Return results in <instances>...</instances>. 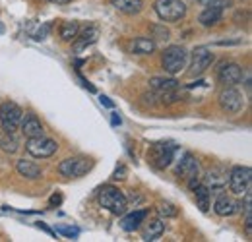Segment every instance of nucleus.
Here are the masks:
<instances>
[{"mask_svg":"<svg viewBox=\"0 0 252 242\" xmlns=\"http://www.w3.org/2000/svg\"><path fill=\"white\" fill-rule=\"evenodd\" d=\"M175 153H177V146L173 142H159V144H154L148 151V159L152 163L154 169H167L173 159H175Z\"/></svg>","mask_w":252,"mask_h":242,"instance_id":"nucleus-3","label":"nucleus"},{"mask_svg":"<svg viewBox=\"0 0 252 242\" xmlns=\"http://www.w3.org/2000/svg\"><path fill=\"white\" fill-rule=\"evenodd\" d=\"M132 51L136 55H152L156 51V41L154 39H148V37H138L132 43Z\"/></svg>","mask_w":252,"mask_h":242,"instance_id":"nucleus-23","label":"nucleus"},{"mask_svg":"<svg viewBox=\"0 0 252 242\" xmlns=\"http://www.w3.org/2000/svg\"><path fill=\"white\" fill-rule=\"evenodd\" d=\"M61 202H63V196H61V194H55V196H53V198H51V204H53V206H55V204H57V206H59V204H61Z\"/></svg>","mask_w":252,"mask_h":242,"instance_id":"nucleus-30","label":"nucleus"},{"mask_svg":"<svg viewBox=\"0 0 252 242\" xmlns=\"http://www.w3.org/2000/svg\"><path fill=\"white\" fill-rule=\"evenodd\" d=\"M239 210H241V204L235 198L227 196V194H220L218 200H216V204H214V212L218 213L220 217H231V215H235Z\"/></svg>","mask_w":252,"mask_h":242,"instance_id":"nucleus-15","label":"nucleus"},{"mask_svg":"<svg viewBox=\"0 0 252 242\" xmlns=\"http://www.w3.org/2000/svg\"><path fill=\"white\" fill-rule=\"evenodd\" d=\"M150 88L158 93L161 99L167 97V103L175 101L177 90H179V82L173 78H152L150 80Z\"/></svg>","mask_w":252,"mask_h":242,"instance_id":"nucleus-12","label":"nucleus"},{"mask_svg":"<svg viewBox=\"0 0 252 242\" xmlns=\"http://www.w3.org/2000/svg\"><path fill=\"white\" fill-rule=\"evenodd\" d=\"M22 119H24V111H22L20 105H16L12 101H6V103L0 105V122H2L4 132L14 134L20 128Z\"/></svg>","mask_w":252,"mask_h":242,"instance_id":"nucleus-6","label":"nucleus"},{"mask_svg":"<svg viewBox=\"0 0 252 242\" xmlns=\"http://www.w3.org/2000/svg\"><path fill=\"white\" fill-rule=\"evenodd\" d=\"M146 217H148V210H138V212L128 213L121 221V229L126 231V233H132V231L140 229V225L146 221Z\"/></svg>","mask_w":252,"mask_h":242,"instance_id":"nucleus-18","label":"nucleus"},{"mask_svg":"<svg viewBox=\"0 0 252 242\" xmlns=\"http://www.w3.org/2000/svg\"><path fill=\"white\" fill-rule=\"evenodd\" d=\"M189 62V53L185 47L181 45H171L163 51V57H161V64H163V70L171 76L179 74Z\"/></svg>","mask_w":252,"mask_h":242,"instance_id":"nucleus-2","label":"nucleus"},{"mask_svg":"<svg viewBox=\"0 0 252 242\" xmlns=\"http://www.w3.org/2000/svg\"><path fill=\"white\" fill-rule=\"evenodd\" d=\"M20 128H22V132H24L26 138H37V136H43L45 134L43 124H41V121L35 115H24Z\"/></svg>","mask_w":252,"mask_h":242,"instance_id":"nucleus-17","label":"nucleus"},{"mask_svg":"<svg viewBox=\"0 0 252 242\" xmlns=\"http://www.w3.org/2000/svg\"><path fill=\"white\" fill-rule=\"evenodd\" d=\"M220 105L221 109L227 113V115H237L245 109V97L239 90L233 88H227V90L221 91L220 95Z\"/></svg>","mask_w":252,"mask_h":242,"instance_id":"nucleus-10","label":"nucleus"},{"mask_svg":"<svg viewBox=\"0 0 252 242\" xmlns=\"http://www.w3.org/2000/svg\"><path fill=\"white\" fill-rule=\"evenodd\" d=\"M154 10L163 22H179L187 16V4L183 0H156Z\"/></svg>","mask_w":252,"mask_h":242,"instance_id":"nucleus-4","label":"nucleus"},{"mask_svg":"<svg viewBox=\"0 0 252 242\" xmlns=\"http://www.w3.org/2000/svg\"><path fill=\"white\" fill-rule=\"evenodd\" d=\"M252 171L251 167H235L229 173V188L235 196H247L251 194Z\"/></svg>","mask_w":252,"mask_h":242,"instance_id":"nucleus-5","label":"nucleus"},{"mask_svg":"<svg viewBox=\"0 0 252 242\" xmlns=\"http://www.w3.org/2000/svg\"><path fill=\"white\" fill-rule=\"evenodd\" d=\"M218 78H220V82L225 88H233V86L241 84V80H243V68L239 64H233V62L223 64L220 68Z\"/></svg>","mask_w":252,"mask_h":242,"instance_id":"nucleus-14","label":"nucleus"},{"mask_svg":"<svg viewBox=\"0 0 252 242\" xmlns=\"http://www.w3.org/2000/svg\"><path fill=\"white\" fill-rule=\"evenodd\" d=\"M101 105H105V107H109V109H113L115 105H113V101H109L107 97H101Z\"/></svg>","mask_w":252,"mask_h":242,"instance_id":"nucleus-31","label":"nucleus"},{"mask_svg":"<svg viewBox=\"0 0 252 242\" xmlns=\"http://www.w3.org/2000/svg\"><path fill=\"white\" fill-rule=\"evenodd\" d=\"M231 4V0H212L206 8H204V12L198 16V22L204 26V28H214V26H218L221 22V18H223V12H225V8Z\"/></svg>","mask_w":252,"mask_h":242,"instance_id":"nucleus-9","label":"nucleus"},{"mask_svg":"<svg viewBox=\"0 0 252 242\" xmlns=\"http://www.w3.org/2000/svg\"><path fill=\"white\" fill-rule=\"evenodd\" d=\"M111 6L115 10L126 14V16H134V14H140L142 12L144 2L142 0H111Z\"/></svg>","mask_w":252,"mask_h":242,"instance_id":"nucleus-21","label":"nucleus"},{"mask_svg":"<svg viewBox=\"0 0 252 242\" xmlns=\"http://www.w3.org/2000/svg\"><path fill=\"white\" fill-rule=\"evenodd\" d=\"M113 124L117 126V124H121V117L117 115V113H113Z\"/></svg>","mask_w":252,"mask_h":242,"instance_id":"nucleus-32","label":"nucleus"},{"mask_svg":"<svg viewBox=\"0 0 252 242\" xmlns=\"http://www.w3.org/2000/svg\"><path fill=\"white\" fill-rule=\"evenodd\" d=\"M125 175H126V169L125 167H121V169H117V171H115L113 179H115V181H117V179H125Z\"/></svg>","mask_w":252,"mask_h":242,"instance_id":"nucleus-29","label":"nucleus"},{"mask_svg":"<svg viewBox=\"0 0 252 242\" xmlns=\"http://www.w3.org/2000/svg\"><path fill=\"white\" fill-rule=\"evenodd\" d=\"M192 192H194V196H196V204H198L200 212L206 213L210 210V188L204 186V184H198Z\"/></svg>","mask_w":252,"mask_h":242,"instance_id":"nucleus-22","label":"nucleus"},{"mask_svg":"<svg viewBox=\"0 0 252 242\" xmlns=\"http://www.w3.org/2000/svg\"><path fill=\"white\" fill-rule=\"evenodd\" d=\"M94 163L88 157H68L59 165V173L66 179H80L88 171H92Z\"/></svg>","mask_w":252,"mask_h":242,"instance_id":"nucleus-7","label":"nucleus"},{"mask_svg":"<svg viewBox=\"0 0 252 242\" xmlns=\"http://www.w3.org/2000/svg\"><path fill=\"white\" fill-rule=\"evenodd\" d=\"M0 148L6 153H16L20 150V144H18V140L14 138V134H8V132H6V134L0 138Z\"/></svg>","mask_w":252,"mask_h":242,"instance_id":"nucleus-26","label":"nucleus"},{"mask_svg":"<svg viewBox=\"0 0 252 242\" xmlns=\"http://www.w3.org/2000/svg\"><path fill=\"white\" fill-rule=\"evenodd\" d=\"M175 173H177L179 179H185V181L189 182L190 179L200 177V163H198V159H196L192 153H185V155L181 157V161H179Z\"/></svg>","mask_w":252,"mask_h":242,"instance_id":"nucleus-13","label":"nucleus"},{"mask_svg":"<svg viewBox=\"0 0 252 242\" xmlns=\"http://www.w3.org/2000/svg\"><path fill=\"white\" fill-rule=\"evenodd\" d=\"M26 150L28 153L35 157V159H47V157H53L57 150H59V144L51 138H45V136H37V138H28V144H26Z\"/></svg>","mask_w":252,"mask_h":242,"instance_id":"nucleus-8","label":"nucleus"},{"mask_svg":"<svg viewBox=\"0 0 252 242\" xmlns=\"http://www.w3.org/2000/svg\"><path fill=\"white\" fill-rule=\"evenodd\" d=\"M158 213L161 217L169 219V217H177V215H179V210H177L173 204H169V202H161L158 206Z\"/></svg>","mask_w":252,"mask_h":242,"instance_id":"nucleus-27","label":"nucleus"},{"mask_svg":"<svg viewBox=\"0 0 252 242\" xmlns=\"http://www.w3.org/2000/svg\"><path fill=\"white\" fill-rule=\"evenodd\" d=\"M204 186L212 188V190H223V186L227 184V171L223 167H214L208 171V175L204 177Z\"/></svg>","mask_w":252,"mask_h":242,"instance_id":"nucleus-16","label":"nucleus"},{"mask_svg":"<svg viewBox=\"0 0 252 242\" xmlns=\"http://www.w3.org/2000/svg\"><path fill=\"white\" fill-rule=\"evenodd\" d=\"M97 39H99V30L94 28V26H90L88 30H84L82 33L76 35V39H74V41H76V43H74V49H76V51H82V49H86V47L97 43Z\"/></svg>","mask_w":252,"mask_h":242,"instance_id":"nucleus-19","label":"nucleus"},{"mask_svg":"<svg viewBox=\"0 0 252 242\" xmlns=\"http://www.w3.org/2000/svg\"><path fill=\"white\" fill-rule=\"evenodd\" d=\"M49 2H53V4H68V2H72V0H49Z\"/></svg>","mask_w":252,"mask_h":242,"instance_id":"nucleus-33","label":"nucleus"},{"mask_svg":"<svg viewBox=\"0 0 252 242\" xmlns=\"http://www.w3.org/2000/svg\"><path fill=\"white\" fill-rule=\"evenodd\" d=\"M165 233V223L161 219H154L148 223L146 233H144V241H158L159 237Z\"/></svg>","mask_w":252,"mask_h":242,"instance_id":"nucleus-24","label":"nucleus"},{"mask_svg":"<svg viewBox=\"0 0 252 242\" xmlns=\"http://www.w3.org/2000/svg\"><path fill=\"white\" fill-rule=\"evenodd\" d=\"M0 31H2V28H0Z\"/></svg>","mask_w":252,"mask_h":242,"instance_id":"nucleus-35","label":"nucleus"},{"mask_svg":"<svg viewBox=\"0 0 252 242\" xmlns=\"http://www.w3.org/2000/svg\"><path fill=\"white\" fill-rule=\"evenodd\" d=\"M16 169H18V173H20L24 179H30V181L41 179V167H39L35 161H30V159H20V161L16 163Z\"/></svg>","mask_w":252,"mask_h":242,"instance_id":"nucleus-20","label":"nucleus"},{"mask_svg":"<svg viewBox=\"0 0 252 242\" xmlns=\"http://www.w3.org/2000/svg\"><path fill=\"white\" fill-rule=\"evenodd\" d=\"M190 2H202V0H190Z\"/></svg>","mask_w":252,"mask_h":242,"instance_id":"nucleus-34","label":"nucleus"},{"mask_svg":"<svg viewBox=\"0 0 252 242\" xmlns=\"http://www.w3.org/2000/svg\"><path fill=\"white\" fill-rule=\"evenodd\" d=\"M78 33H80L78 22H64L63 26H61V37H63L64 41H74Z\"/></svg>","mask_w":252,"mask_h":242,"instance_id":"nucleus-25","label":"nucleus"},{"mask_svg":"<svg viewBox=\"0 0 252 242\" xmlns=\"http://www.w3.org/2000/svg\"><path fill=\"white\" fill-rule=\"evenodd\" d=\"M214 53L208 47H196L192 51V64H190V76H202L214 62Z\"/></svg>","mask_w":252,"mask_h":242,"instance_id":"nucleus-11","label":"nucleus"},{"mask_svg":"<svg viewBox=\"0 0 252 242\" xmlns=\"http://www.w3.org/2000/svg\"><path fill=\"white\" fill-rule=\"evenodd\" d=\"M97 202L103 210L113 215H123L128 210V198L117 188V186H103L97 194Z\"/></svg>","mask_w":252,"mask_h":242,"instance_id":"nucleus-1","label":"nucleus"},{"mask_svg":"<svg viewBox=\"0 0 252 242\" xmlns=\"http://www.w3.org/2000/svg\"><path fill=\"white\" fill-rule=\"evenodd\" d=\"M55 233L63 235V237H66V239H78V235H80V231H78L76 227H64V225H59Z\"/></svg>","mask_w":252,"mask_h":242,"instance_id":"nucleus-28","label":"nucleus"}]
</instances>
